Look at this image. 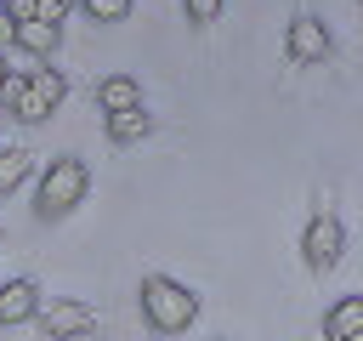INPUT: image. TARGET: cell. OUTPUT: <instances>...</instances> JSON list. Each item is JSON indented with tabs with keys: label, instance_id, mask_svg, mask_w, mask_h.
<instances>
[{
	"label": "cell",
	"instance_id": "8fae6325",
	"mask_svg": "<svg viewBox=\"0 0 363 341\" xmlns=\"http://www.w3.org/2000/svg\"><path fill=\"white\" fill-rule=\"evenodd\" d=\"M335 335H363V301L357 296H335L323 307V341H335Z\"/></svg>",
	"mask_w": 363,
	"mask_h": 341
},
{
	"label": "cell",
	"instance_id": "2e32d148",
	"mask_svg": "<svg viewBox=\"0 0 363 341\" xmlns=\"http://www.w3.org/2000/svg\"><path fill=\"white\" fill-rule=\"evenodd\" d=\"M6 74H11V68H6V51H0V85H6Z\"/></svg>",
	"mask_w": 363,
	"mask_h": 341
},
{
	"label": "cell",
	"instance_id": "4fadbf2b",
	"mask_svg": "<svg viewBox=\"0 0 363 341\" xmlns=\"http://www.w3.org/2000/svg\"><path fill=\"white\" fill-rule=\"evenodd\" d=\"M74 6H79V11L91 17V23H102V28H108V23H125V17H130V0H74Z\"/></svg>",
	"mask_w": 363,
	"mask_h": 341
},
{
	"label": "cell",
	"instance_id": "7c38bea8",
	"mask_svg": "<svg viewBox=\"0 0 363 341\" xmlns=\"http://www.w3.org/2000/svg\"><path fill=\"white\" fill-rule=\"evenodd\" d=\"M28 176H34V153H28V148H6V153H0V199H11Z\"/></svg>",
	"mask_w": 363,
	"mask_h": 341
},
{
	"label": "cell",
	"instance_id": "ba28073f",
	"mask_svg": "<svg viewBox=\"0 0 363 341\" xmlns=\"http://www.w3.org/2000/svg\"><path fill=\"white\" fill-rule=\"evenodd\" d=\"M96 108H102V114L142 108V80H136V74H102V80H96Z\"/></svg>",
	"mask_w": 363,
	"mask_h": 341
},
{
	"label": "cell",
	"instance_id": "ac0fdd59",
	"mask_svg": "<svg viewBox=\"0 0 363 341\" xmlns=\"http://www.w3.org/2000/svg\"><path fill=\"white\" fill-rule=\"evenodd\" d=\"M0 17H6V6H0Z\"/></svg>",
	"mask_w": 363,
	"mask_h": 341
},
{
	"label": "cell",
	"instance_id": "52a82bcc",
	"mask_svg": "<svg viewBox=\"0 0 363 341\" xmlns=\"http://www.w3.org/2000/svg\"><path fill=\"white\" fill-rule=\"evenodd\" d=\"M11 45L45 63V57L62 45V28H57V23H40V17H28V23H11Z\"/></svg>",
	"mask_w": 363,
	"mask_h": 341
},
{
	"label": "cell",
	"instance_id": "30bf717a",
	"mask_svg": "<svg viewBox=\"0 0 363 341\" xmlns=\"http://www.w3.org/2000/svg\"><path fill=\"white\" fill-rule=\"evenodd\" d=\"M102 131H108L113 148H130V142H142L153 131V114L147 108H119V114H102Z\"/></svg>",
	"mask_w": 363,
	"mask_h": 341
},
{
	"label": "cell",
	"instance_id": "8992f818",
	"mask_svg": "<svg viewBox=\"0 0 363 341\" xmlns=\"http://www.w3.org/2000/svg\"><path fill=\"white\" fill-rule=\"evenodd\" d=\"M40 284L34 278H6L0 284V330H17V324H34V313H40Z\"/></svg>",
	"mask_w": 363,
	"mask_h": 341
},
{
	"label": "cell",
	"instance_id": "9c48e42d",
	"mask_svg": "<svg viewBox=\"0 0 363 341\" xmlns=\"http://www.w3.org/2000/svg\"><path fill=\"white\" fill-rule=\"evenodd\" d=\"M23 80H28V97L40 102V108H62V97H68V74L62 68H51V63H40V68H23Z\"/></svg>",
	"mask_w": 363,
	"mask_h": 341
},
{
	"label": "cell",
	"instance_id": "e0dca14e",
	"mask_svg": "<svg viewBox=\"0 0 363 341\" xmlns=\"http://www.w3.org/2000/svg\"><path fill=\"white\" fill-rule=\"evenodd\" d=\"M335 341H363V335H335Z\"/></svg>",
	"mask_w": 363,
	"mask_h": 341
},
{
	"label": "cell",
	"instance_id": "277c9868",
	"mask_svg": "<svg viewBox=\"0 0 363 341\" xmlns=\"http://www.w3.org/2000/svg\"><path fill=\"white\" fill-rule=\"evenodd\" d=\"M34 324H40L45 341H79V335L96 330V307L91 301H74V296H57V301H40Z\"/></svg>",
	"mask_w": 363,
	"mask_h": 341
},
{
	"label": "cell",
	"instance_id": "7a4b0ae2",
	"mask_svg": "<svg viewBox=\"0 0 363 341\" xmlns=\"http://www.w3.org/2000/svg\"><path fill=\"white\" fill-rule=\"evenodd\" d=\"M91 193V165L79 153H57L45 170H40V188H34V216L40 222H62L85 205Z\"/></svg>",
	"mask_w": 363,
	"mask_h": 341
},
{
	"label": "cell",
	"instance_id": "6da1fadb",
	"mask_svg": "<svg viewBox=\"0 0 363 341\" xmlns=\"http://www.w3.org/2000/svg\"><path fill=\"white\" fill-rule=\"evenodd\" d=\"M136 307H142V324H147L153 335H182V330L199 318V296H193L182 278H170V273H142Z\"/></svg>",
	"mask_w": 363,
	"mask_h": 341
},
{
	"label": "cell",
	"instance_id": "5b68a950",
	"mask_svg": "<svg viewBox=\"0 0 363 341\" xmlns=\"http://www.w3.org/2000/svg\"><path fill=\"white\" fill-rule=\"evenodd\" d=\"M329 51H335V34H329L323 17H312V11L289 17V28H284V57H289L295 68H318Z\"/></svg>",
	"mask_w": 363,
	"mask_h": 341
},
{
	"label": "cell",
	"instance_id": "9a60e30c",
	"mask_svg": "<svg viewBox=\"0 0 363 341\" xmlns=\"http://www.w3.org/2000/svg\"><path fill=\"white\" fill-rule=\"evenodd\" d=\"M68 11H74V0H34V17H40V23H57V28H62Z\"/></svg>",
	"mask_w": 363,
	"mask_h": 341
},
{
	"label": "cell",
	"instance_id": "5bb4252c",
	"mask_svg": "<svg viewBox=\"0 0 363 341\" xmlns=\"http://www.w3.org/2000/svg\"><path fill=\"white\" fill-rule=\"evenodd\" d=\"M221 11H227V0H182V17H187L193 28H210Z\"/></svg>",
	"mask_w": 363,
	"mask_h": 341
},
{
	"label": "cell",
	"instance_id": "3957f363",
	"mask_svg": "<svg viewBox=\"0 0 363 341\" xmlns=\"http://www.w3.org/2000/svg\"><path fill=\"white\" fill-rule=\"evenodd\" d=\"M340 250H346L340 216H335V210H318V216L301 227V261H306V273H329V267L340 261Z\"/></svg>",
	"mask_w": 363,
	"mask_h": 341
}]
</instances>
